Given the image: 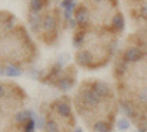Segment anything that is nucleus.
<instances>
[{"label":"nucleus","mask_w":147,"mask_h":132,"mask_svg":"<svg viewBox=\"0 0 147 132\" xmlns=\"http://www.w3.org/2000/svg\"><path fill=\"white\" fill-rule=\"evenodd\" d=\"M129 128V121L127 117H121V119H118V129H121V131H127Z\"/></svg>","instance_id":"f257e3e1"},{"label":"nucleus","mask_w":147,"mask_h":132,"mask_svg":"<svg viewBox=\"0 0 147 132\" xmlns=\"http://www.w3.org/2000/svg\"><path fill=\"white\" fill-rule=\"evenodd\" d=\"M138 132H144V131H138Z\"/></svg>","instance_id":"f03ea898"}]
</instances>
